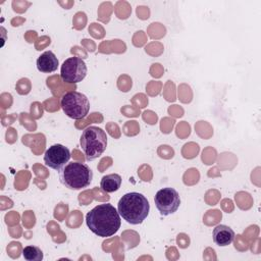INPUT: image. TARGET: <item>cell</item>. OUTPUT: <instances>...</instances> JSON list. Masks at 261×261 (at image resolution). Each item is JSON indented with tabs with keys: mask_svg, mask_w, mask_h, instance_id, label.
<instances>
[{
	"mask_svg": "<svg viewBox=\"0 0 261 261\" xmlns=\"http://www.w3.org/2000/svg\"><path fill=\"white\" fill-rule=\"evenodd\" d=\"M70 157V151L67 147L61 144H55L46 150L44 154V162L48 167L54 170H60L67 164Z\"/></svg>",
	"mask_w": 261,
	"mask_h": 261,
	"instance_id": "8",
	"label": "cell"
},
{
	"mask_svg": "<svg viewBox=\"0 0 261 261\" xmlns=\"http://www.w3.org/2000/svg\"><path fill=\"white\" fill-rule=\"evenodd\" d=\"M121 176L117 173H111L104 175L101 179L100 187L106 193H113L116 192L121 186Z\"/></svg>",
	"mask_w": 261,
	"mask_h": 261,
	"instance_id": "11",
	"label": "cell"
},
{
	"mask_svg": "<svg viewBox=\"0 0 261 261\" xmlns=\"http://www.w3.org/2000/svg\"><path fill=\"white\" fill-rule=\"evenodd\" d=\"M80 144L88 161H93L100 157L107 147V135L98 126L86 127L81 136Z\"/></svg>",
	"mask_w": 261,
	"mask_h": 261,
	"instance_id": "4",
	"label": "cell"
},
{
	"mask_svg": "<svg viewBox=\"0 0 261 261\" xmlns=\"http://www.w3.org/2000/svg\"><path fill=\"white\" fill-rule=\"evenodd\" d=\"M60 105L63 112L75 120L86 117L90 110V102L87 96L76 91L65 93L61 97Z\"/></svg>",
	"mask_w": 261,
	"mask_h": 261,
	"instance_id": "5",
	"label": "cell"
},
{
	"mask_svg": "<svg viewBox=\"0 0 261 261\" xmlns=\"http://www.w3.org/2000/svg\"><path fill=\"white\" fill-rule=\"evenodd\" d=\"M119 215L130 224H140L148 216L150 204L147 198L137 192H132L123 195L117 204Z\"/></svg>",
	"mask_w": 261,
	"mask_h": 261,
	"instance_id": "2",
	"label": "cell"
},
{
	"mask_svg": "<svg viewBox=\"0 0 261 261\" xmlns=\"http://www.w3.org/2000/svg\"><path fill=\"white\" fill-rule=\"evenodd\" d=\"M36 64L39 71L49 73L57 69L59 62L56 55L52 51H46L38 57Z\"/></svg>",
	"mask_w": 261,
	"mask_h": 261,
	"instance_id": "10",
	"label": "cell"
},
{
	"mask_svg": "<svg viewBox=\"0 0 261 261\" xmlns=\"http://www.w3.org/2000/svg\"><path fill=\"white\" fill-rule=\"evenodd\" d=\"M22 256L28 261H41L43 259V252L37 246H27L22 250Z\"/></svg>",
	"mask_w": 261,
	"mask_h": 261,
	"instance_id": "12",
	"label": "cell"
},
{
	"mask_svg": "<svg viewBox=\"0 0 261 261\" xmlns=\"http://www.w3.org/2000/svg\"><path fill=\"white\" fill-rule=\"evenodd\" d=\"M87 65L80 57H69L61 65L60 76L63 82L76 84L82 82L87 75Z\"/></svg>",
	"mask_w": 261,
	"mask_h": 261,
	"instance_id": "6",
	"label": "cell"
},
{
	"mask_svg": "<svg viewBox=\"0 0 261 261\" xmlns=\"http://www.w3.org/2000/svg\"><path fill=\"white\" fill-rule=\"evenodd\" d=\"M86 223L90 230L98 237L107 238L117 232L121 225L117 209L109 204H100L86 215Z\"/></svg>",
	"mask_w": 261,
	"mask_h": 261,
	"instance_id": "1",
	"label": "cell"
},
{
	"mask_svg": "<svg viewBox=\"0 0 261 261\" xmlns=\"http://www.w3.org/2000/svg\"><path fill=\"white\" fill-rule=\"evenodd\" d=\"M213 242L220 246V247H225L230 245L233 240H234V231L227 225L224 224H219L213 229Z\"/></svg>",
	"mask_w": 261,
	"mask_h": 261,
	"instance_id": "9",
	"label": "cell"
},
{
	"mask_svg": "<svg viewBox=\"0 0 261 261\" xmlns=\"http://www.w3.org/2000/svg\"><path fill=\"white\" fill-rule=\"evenodd\" d=\"M59 178L67 189L82 190L92 182L93 171L85 163L69 162L59 170Z\"/></svg>",
	"mask_w": 261,
	"mask_h": 261,
	"instance_id": "3",
	"label": "cell"
},
{
	"mask_svg": "<svg viewBox=\"0 0 261 261\" xmlns=\"http://www.w3.org/2000/svg\"><path fill=\"white\" fill-rule=\"evenodd\" d=\"M154 202L160 214L167 216L178 209L180 198L177 191L173 188H163L156 193Z\"/></svg>",
	"mask_w": 261,
	"mask_h": 261,
	"instance_id": "7",
	"label": "cell"
}]
</instances>
